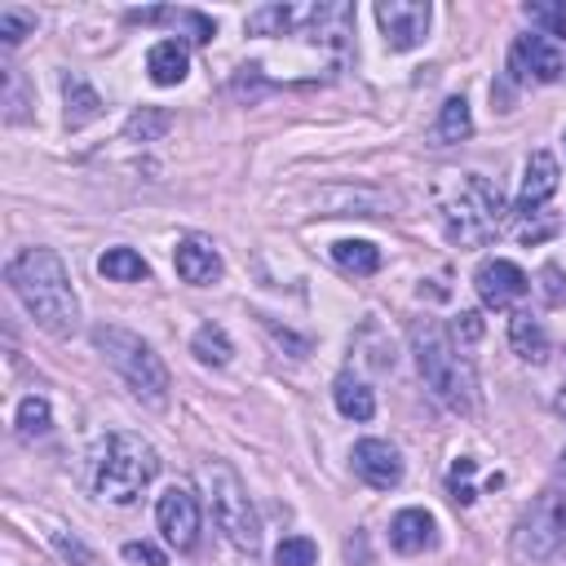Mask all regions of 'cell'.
Returning <instances> with one entry per match:
<instances>
[{
    "mask_svg": "<svg viewBox=\"0 0 566 566\" xmlns=\"http://www.w3.org/2000/svg\"><path fill=\"white\" fill-rule=\"evenodd\" d=\"M4 279L22 310L49 332V336H71L80 327V296L71 287V274L53 248H22L9 265Z\"/></svg>",
    "mask_w": 566,
    "mask_h": 566,
    "instance_id": "1",
    "label": "cell"
},
{
    "mask_svg": "<svg viewBox=\"0 0 566 566\" xmlns=\"http://www.w3.org/2000/svg\"><path fill=\"white\" fill-rule=\"evenodd\" d=\"M411 354H416V367H420V380L424 389L455 416H478L482 407V394H478V371L473 363L464 358V349L455 345V336L433 323V318H420L411 323Z\"/></svg>",
    "mask_w": 566,
    "mask_h": 566,
    "instance_id": "2",
    "label": "cell"
},
{
    "mask_svg": "<svg viewBox=\"0 0 566 566\" xmlns=\"http://www.w3.org/2000/svg\"><path fill=\"white\" fill-rule=\"evenodd\" d=\"M438 212L455 243L482 248L504 226V195L482 172H447L438 181Z\"/></svg>",
    "mask_w": 566,
    "mask_h": 566,
    "instance_id": "3",
    "label": "cell"
},
{
    "mask_svg": "<svg viewBox=\"0 0 566 566\" xmlns=\"http://www.w3.org/2000/svg\"><path fill=\"white\" fill-rule=\"evenodd\" d=\"M93 345H97V354L124 376V385L146 407H164L168 402V367H164V358L137 332L102 323V327H93Z\"/></svg>",
    "mask_w": 566,
    "mask_h": 566,
    "instance_id": "4",
    "label": "cell"
},
{
    "mask_svg": "<svg viewBox=\"0 0 566 566\" xmlns=\"http://www.w3.org/2000/svg\"><path fill=\"white\" fill-rule=\"evenodd\" d=\"M199 482L208 491V509H212V522L221 526V535L243 548V553H256L261 548V522H256V509L239 482V473L221 460H203L199 464Z\"/></svg>",
    "mask_w": 566,
    "mask_h": 566,
    "instance_id": "5",
    "label": "cell"
},
{
    "mask_svg": "<svg viewBox=\"0 0 566 566\" xmlns=\"http://www.w3.org/2000/svg\"><path fill=\"white\" fill-rule=\"evenodd\" d=\"M155 473H159V455L146 438H137V433H111L106 438V451L97 464V491L111 504H133L150 486Z\"/></svg>",
    "mask_w": 566,
    "mask_h": 566,
    "instance_id": "6",
    "label": "cell"
},
{
    "mask_svg": "<svg viewBox=\"0 0 566 566\" xmlns=\"http://www.w3.org/2000/svg\"><path fill=\"white\" fill-rule=\"evenodd\" d=\"M566 544V495L544 491L513 531V557L522 562H548Z\"/></svg>",
    "mask_w": 566,
    "mask_h": 566,
    "instance_id": "7",
    "label": "cell"
},
{
    "mask_svg": "<svg viewBox=\"0 0 566 566\" xmlns=\"http://www.w3.org/2000/svg\"><path fill=\"white\" fill-rule=\"evenodd\" d=\"M509 71L517 80H535V84H553L562 80L566 71V44L544 35V31H531V35H517L513 49H509Z\"/></svg>",
    "mask_w": 566,
    "mask_h": 566,
    "instance_id": "8",
    "label": "cell"
},
{
    "mask_svg": "<svg viewBox=\"0 0 566 566\" xmlns=\"http://www.w3.org/2000/svg\"><path fill=\"white\" fill-rule=\"evenodd\" d=\"M429 18H433L429 0H376V22L385 31V44L398 53H407L424 40Z\"/></svg>",
    "mask_w": 566,
    "mask_h": 566,
    "instance_id": "9",
    "label": "cell"
},
{
    "mask_svg": "<svg viewBox=\"0 0 566 566\" xmlns=\"http://www.w3.org/2000/svg\"><path fill=\"white\" fill-rule=\"evenodd\" d=\"M155 522L172 548H195L199 539V500L190 486H168L155 504Z\"/></svg>",
    "mask_w": 566,
    "mask_h": 566,
    "instance_id": "10",
    "label": "cell"
},
{
    "mask_svg": "<svg viewBox=\"0 0 566 566\" xmlns=\"http://www.w3.org/2000/svg\"><path fill=\"white\" fill-rule=\"evenodd\" d=\"M473 287H478V296H482L486 310H509L513 301H522V296L531 292V279H526L522 265H513V261H504V256H491V261L478 265Z\"/></svg>",
    "mask_w": 566,
    "mask_h": 566,
    "instance_id": "11",
    "label": "cell"
},
{
    "mask_svg": "<svg viewBox=\"0 0 566 566\" xmlns=\"http://www.w3.org/2000/svg\"><path fill=\"white\" fill-rule=\"evenodd\" d=\"M349 464H354V473H358L367 486H376V491H389V486L402 482V455H398V447L385 442V438H358L354 451H349Z\"/></svg>",
    "mask_w": 566,
    "mask_h": 566,
    "instance_id": "12",
    "label": "cell"
},
{
    "mask_svg": "<svg viewBox=\"0 0 566 566\" xmlns=\"http://www.w3.org/2000/svg\"><path fill=\"white\" fill-rule=\"evenodd\" d=\"M557 190V159L548 150H535L526 159V172H522V190H517V212L531 217L548 203V195Z\"/></svg>",
    "mask_w": 566,
    "mask_h": 566,
    "instance_id": "13",
    "label": "cell"
},
{
    "mask_svg": "<svg viewBox=\"0 0 566 566\" xmlns=\"http://www.w3.org/2000/svg\"><path fill=\"white\" fill-rule=\"evenodd\" d=\"M172 265H177L181 283H190V287H208L221 279V256L208 239H181L172 252Z\"/></svg>",
    "mask_w": 566,
    "mask_h": 566,
    "instance_id": "14",
    "label": "cell"
},
{
    "mask_svg": "<svg viewBox=\"0 0 566 566\" xmlns=\"http://www.w3.org/2000/svg\"><path fill=\"white\" fill-rule=\"evenodd\" d=\"M296 22L305 27V35L314 44H340L354 31V9L349 4H310L296 13Z\"/></svg>",
    "mask_w": 566,
    "mask_h": 566,
    "instance_id": "15",
    "label": "cell"
},
{
    "mask_svg": "<svg viewBox=\"0 0 566 566\" xmlns=\"http://www.w3.org/2000/svg\"><path fill=\"white\" fill-rule=\"evenodd\" d=\"M433 531L438 526H433V517L424 509H402L389 522V544L398 553H424V548H433Z\"/></svg>",
    "mask_w": 566,
    "mask_h": 566,
    "instance_id": "16",
    "label": "cell"
},
{
    "mask_svg": "<svg viewBox=\"0 0 566 566\" xmlns=\"http://www.w3.org/2000/svg\"><path fill=\"white\" fill-rule=\"evenodd\" d=\"M146 71H150V80L155 84H181L186 80V71H190V53H186V44L181 40H159V44H150V53H146Z\"/></svg>",
    "mask_w": 566,
    "mask_h": 566,
    "instance_id": "17",
    "label": "cell"
},
{
    "mask_svg": "<svg viewBox=\"0 0 566 566\" xmlns=\"http://www.w3.org/2000/svg\"><path fill=\"white\" fill-rule=\"evenodd\" d=\"M332 398H336V411L345 416V420H371L376 416V394H371V385L363 380V376H336V385H332Z\"/></svg>",
    "mask_w": 566,
    "mask_h": 566,
    "instance_id": "18",
    "label": "cell"
},
{
    "mask_svg": "<svg viewBox=\"0 0 566 566\" xmlns=\"http://www.w3.org/2000/svg\"><path fill=\"white\" fill-rule=\"evenodd\" d=\"M62 93H66V128H84V124H93L102 115V97L88 88L84 75L66 71L62 75Z\"/></svg>",
    "mask_w": 566,
    "mask_h": 566,
    "instance_id": "19",
    "label": "cell"
},
{
    "mask_svg": "<svg viewBox=\"0 0 566 566\" xmlns=\"http://www.w3.org/2000/svg\"><path fill=\"white\" fill-rule=\"evenodd\" d=\"M509 340H513V354L526 358V363H544L548 358V336H544L539 318H531L526 310H517L509 318Z\"/></svg>",
    "mask_w": 566,
    "mask_h": 566,
    "instance_id": "20",
    "label": "cell"
},
{
    "mask_svg": "<svg viewBox=\"0 0 566 566\" xmlns=\"http://www.w3.org/2000/svg\"><path fill=\"white\" fill-rule=\"evenodd\" d=\"M128 18L133 22H177V27L190 31L195 44H208L217 35V22L203 18V13H195V9H142V13H128Z\"/></svg>",
    "mask_w": 566,
    "mask_h": 566,
    "instance_id": "21",
    "label": "cell"
},
{
    "mask_svg": "<svg viewBox=\"0 0 566 566\" xmlns=\"http://www.w3.org/2000/svg\"><path fill=\"white\" fill-rule=\"evenodd\" d=\"M469 133H473V115H469V102L455 93V97H447L442 111H438L433 142H438V146H451V142H464Z\"/></svg>",
    "mask_w": 566,
    "mask_h": 566,
    "instance_id": "22",
    "label": "cell"
},
{
    "mask_svg": "<svg viewBox=\"0 0 566 566\" xmlns=\"http://www.w3.org/2000/svg\"><path fill=\"white\" fill-rule=\"evenodd\" d=\"M332 261L345 274H376L380 270V248L367 243V239H336L332 243Z\"/></svg>",
    "mask_w": 566,
    "mask_h": 566,
    "instance_id": "23",
    "label": "cell"
},
{
    "mask_svg": "<svg viewBox=\"0 0 566 566\" xmlns=\"http://www.w3.org/2000/svg\"><path fill=\"white\" fill-rule=\"evenodd\" d=\"M190 354H195L199 363H208V367H226L230 354H234V345H230V336H226L221 323H203V327L195 332V340H190Z\"/></svg>",
    "mask_w": 566,
    "mask_h": 566,
    "instance_id": "24",
    "label": "cell"
},
{
    "mask_svg": "<svg viewBox=\"0 0 566 566\" xmlns=\"http://www.w3.org/2000/svg\"><path fill=\"white\" fill-rule=\"evenodd\" d=\"M97 270H102L106 279H115V283H137V279L150 274V265H146L133 248H106V252L97 256Z\"/></svg>",
    "mask_w": 566,
    "mask_h": 566,
    "instance_id": "25",
    "label": "cell"
},
{
    "mask_svg": "<svg viewBox=\"0 0 566 566\" xmlns=\"http://www.w3.org/2000/svg\"><path fill=\"white\" fill-rule=\"evenodd\" d=\"M168 128H172V115H168V111H159V106H142V111L128 115L124 137H128V142H159Z\"/></svg>",
    "mask_w": 566,
    "mask_h": 566,
    "instance_id": "26",
    "label": "cell"
},
{
    "mask_svg": "<svg viewBox=\"0 0 566 566\" xmlns=\"http://www.w3.org/2000/svg\"><path fill=\"white\" fill-rule=\"evenodd\" d=\"M49 424H53L49 402H44L40 394L22 398V407H18V433H22V438H44V433H49Z\"/></svg>",
    "mask_w": 566,
    "mask_h": 566,
    "instance_id": "27",
    "label": "cell"
},
{
    "mask_svg": "<svg viewBox=\"0 0 566 566\" xmlns=\"http://www.w3.org/2000/svg\"><path fill=\"white\" fill-rule=\"evenodd\" d=\"M292 22H296V9H287V4H265V9H256V13L248 18V31H256V35H283Z\"/></svg>",
    "mask_w": 566,
    "mask_h": 566,
    "instance_id": "28",
    "label": "cell"
},
{
    "mask_svg": "<svg viewBox=\"0 0 566 566\" xmlns=\"http://www.w3.org/2000/svg\"><path fill=\"white\" fill-rule=\"evenodd\" d=\"M314 562H318V544L305 535H287L274 548V566H314Z\"/></svg>",
    "mask_w": 566,
    "mask_h": 566,
    "instance_id": "29",
    "label": "cell"
},
{
    "mask_svg": "<svg viewBox=\"0 0 566 566\" xmlns=\"http://www.w3.org/2000/svg\"><path fill=\"white\" fill-rule=\"evenodd\" d=\"M526 18L539 22V27H548L544 35H553V40L566 44V4H526Z\"/></svg>",
    "mask_w": 566,
    "mask_h": 566,
    "instance_id": "30",
    "label": "cell"
},
{
    "mask_svg": "<svg viewBox=\"0 0 566 566\" xmlns=\"http://www.w3.org/2000/svg\"><path fill=\"white\" fill-rule=\"evenodd\" d=\"M27 31H35V18L31 13H18V9H0V40L4 49H13Z\"/></svg>",
    "mask_w": 566,
    "mask_h": 566,
    "instance_id": "31",
    "label": "cell"
},
{
    "mask_svg": "<svg viewBox=\"0 0 566 566\" xmlns=\"http://www.w3.org/2000/svg\"><path fill=\"white\" fill-rule=\"evenodd\" d=\"M544 296H548V305H562L566 301V274L557 270V265H544Z\"/></svg>",
    "mask_w": 566,
    "mask_h": 566,
    "instance_id": "32",
    "label": "cell"
},
{
    "mask_svg": "<svg viewBox=\"0 0 566 566\" xmlns=\"http://www.w3.org/2000/svg\"><path fill=\"white\" fill-rule=\"evenodd\" d=\"M4 119H9V124H22V119H27V106H22V80H18V71H9V111H4Z\"/></svg>",
    "mask_w": 566,
    "mask_h": 566,
    "instance_id": "33",
    "label": "cell"
},
{
    "mask_svg": "<svg viewBox=\"0 0 566 566\" xmlns=\"http://www.w3.org/2000/svg\"><path fill=\"white\" fill-rule=\"evenodd\" d=\"M451 336H455V340H478V336H482V318H478L473 310H464V314L455 318V327H451Z\"/></svg>",
    "mask_w": 566,
    "mask_h": 566,
    "instance_id": "34",
    "label": "cell"
},
{
    "mask_svg": "<svg viewBox=\"0 0 566 566\" xmlns=\"http://www.w3.org/2000/svg\"><path fill=\"white\" fill-rule=\"evenodd\" d=\"M124 557L128 562H146V566H168V557L159 548H150V544H124Z\"/></svg>",
    "mask_w": 566,
    "mask_h": 566,
    "instance_id": "35",
    "label": "cell"
},
{
    "mask_svg": "<svg viewBox=\"0 0 566 566\" xmlns=\"http://www.w3.org/2000/svg\"><path fill=\"white\" fill-rule=\"evenodd\" d=\"M53 544H57V548H62L66 557H75L80 566H88V562H93V553H88V548H80L75 539H66V535H53Z\"/></svg>",
    "mask_w": 566,
    "mask_h": 566,
    "instance_id": "36",
    "label": "cell"
},
{
    "mask_svg": "<svg viewBox=\"0 0 566 566\" xmlns=\"http://www.w3.org/2000/svg\"><path fill=\"white\" fill-rule=\"evenodd\" d=\"M553 411L566 420V380H562V389H557V398H553Z\"/></svg>",
    "mask_w": 566,
    "mask_h": 566,
    "instance_id": "37",
    "label": "cell"
},
{
    "mask_svg": "<svg viewBox=\"0 0 566 566\" xmlns=\"http://www.w3.org/2000/svg\"><path fill=\"white\" fill-rule=\"evenodd\" d=\"M562 473H566V451H562Z\"/></svg>",
    "mask_w": 566,
    "mask_h": 566,
    "instance_id": "38",
    "label": "cell"
}]
</instances>
